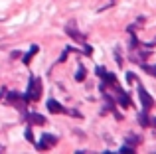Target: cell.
<instances>
[{
    "label": "cell",
    "instance_id": "obj_8",
    "mask_svg": "<svg viewBox=\"0 0 156 154\" xmlns=\"http://www.w3.org/2000/svg\"><path fill=\"white\" fill-rule=\"evenodd\" d=\"M85 79V67L79 63V67H77V73H75V81H83Z\"/></svg>",
    "mask_w": 156,
    "mask_h": 154
},
{
    "label": "cell",
    "instance_id": "obj_6",
    "mask_svg": "<svg viewBox=\"0 0 156 154\" xmlns=\"http://www.w3.org/2000/svg\"><path fill=\"white\" fill-rule=\"evenodd\" d=\"M28 119H32V123H34V124H46V117L38 115V113H30Z\"/></svg>",
    "mask_w": 156,
    "mask_h": 154
},
{
    "label": "cell",
    "instance_id": "obj_11",
    "mask_svg": "<svg viewBox=\"0 0 156 154\" xmlns=\"http://www.w3.org/2000/svg\"><path fill=\"white\" fill-rule=\"evenodd\" d=\"M142 69H144V71H146L148 75L156 77V65H146V63H144V65H142Z\"/></svg>",
    "mask_w": 156,
    "mask_h": 154
},
{
    "label": "cell",
    "instance_id": "obj_12",
    "mask_svg": "<svg viewBox=\"0 0 156 154\" xmlns=\"http://www.w3.org/2000/svg\"><path fill=\"white\" fill-rule=\"evenodd\" d=\"M119 152H122V154H133L134 152V146H129V144H126V146H121V150Z\"/></svg>",
    "mask_w": 156,
    "mask_h": 154
},
{
    "label": "cell",
    "instance_id": "obj_10",
    "mask_svg": "<svg viewBox=\"0 0 156 154\" xmlns=\"http://www.w3.org/2000/svg\"><path fill=\"white\" fill-rule=\"evenodd\" d=\"M126 142H129V146H134L136 142H140V136H136V135H129Z\"/></svg>",
    "mask_w": 156,
    "mask_h": 154
},
{
    "label": "cell",
    "instance_id": "obj_14",
    "mask_svg": "<svg viewBox=\"0 0 156 154\" xmlns=\"http://www.w3.org/2000/svg\"><path fill=\"white\" fill-rule=\"evenodd\" d=\"M152 121H154V123H156V119H152Z\"/></svg>",
    "mask_w": 156,
    "mask_h": 154
},
{
    "label": "cell",
    "instance_id": "obj_1",
    "mask_svg": "<svg viewBox=\"0 0 156 154\" xmlns=\"http://www.w3.org/2000/svg\"><path fill=\"white\" fill-rule=\"evenodd\" d=\"M40 89H42L40 79L32 77V79H30V87H28V93H26V99H28V101H38V99H40V93H42Z\"/></svg>",
    "mask_w": 156,
    "mask_h": 154
},
{
    "label": "cell",
    "instance_id": "obj_3",
    "mask_svg": "<svg viewBox=\"0 0 156 154\" xmlns=\"http://www.w3.org/2000/svg\"><path fill=\"white\" fill-rule=\"evenodd\" d=\"M57 140H59V136L46 132V135H42V140L38 142V148H40V150H48V148L55 146V144H57Z\"/></svg>",
    "mask_w": 156,
    "mask_h": 154
},
{
    "label": "cell",
    "instance_id": "obj_9",
    "mask_svg": "<svg viewBox=\"0 0 156 154\" xmlns=\"http://www.w3.org/2000/svg\"><path fill=\"white\" fill-rule=\"evenodd\" d=\"M34 54H38V46H32V50L24 55V63H30V59H32V55H34Z\"/></svg>",
    "mask_w": 156,
    "mask_h": 154
},
{
    "label": "cell",
    "instance_id": "obj_13",
    "mask_svg": "<svg viewBox=\"0 0 156 154\" xmlns=\"http://www.w3.org/2000/svg\"><path fill=\"white\" fill-rule=\"evenodd\" d=\"M26 138L30 140V142H32V140H34V136H32V131H30V128H26Z\"/></svg>",
    "mask_w": 156,
    "mask_h": 154
},
{
    "label": "cell",
    "instance_id": "obj_7",
    "mask_svg": "<svg viewBox=\"0 0 156 154\" xmlns=\"http://www.w3.org/2000/svg\"><path fill=\"white\" fill-rule=\"evenodd\" d=\"M119 103H121V107H130V99L126 93H121L119 95Z\"/></svg>",
    "mask_w": 156,
    "mask_h": 154
},
{
    "label": "cell",
    "instance_id": "obj_2",
    "mask_svg": "<svg viewBox=\"0 0 156 154\" xmlns=\"http://www.w3.org/2000/svg\"><path fill=\"white\" fill-rule=\"evenodd\" d=\"M138 97H140V105H142V111H150L154 105V99L146 93V89L138 83Z\"/></svg>",
    "mask_w": 156,
    "mask_h": 154
},
{
    "label": "cell",
    "instance_id": "obj_4",
    "mask_svg": "<svg viewBox=\"0 0 156 154\" xmlns=\"http://www.w3.org/2000/svg\"><path fill=\"white\" fill-rule=\"evenodd\" d=\"M65 32H67L69 36H71L73 40H77V42H81V44H85V34H81L77 28H73V24H67L65 26Z\"/></svg>",
    "mask_w": 156,
    "mask_h": 154
},
{
    "label": "cell",
    "instance_id": "obj_5",
    "mask_svg": "<svg viewBox=\"0 0 156 154\" xmlns=\"http://www.w3.org/2000/svg\"><path fill=\"white\" fill-rule=\"evenodd\" d=\"M48 111L53 113V115H57V113H65V109L61 107L55 99H48Z\"/></svg>",
    "mask_w": 156,
    "mask_h": 154
}]
</instances>
